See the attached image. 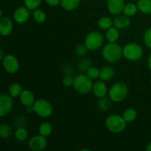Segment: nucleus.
<instances>
[{
	"instance_id": "nucleus-1",
	"label": "nucleus",
	"mask_w": 151,
	"mask_h": 151,
	"mask_svg": "<svg viewBox=\"0 0 151 151\" xmlns=\"http://www.w3.org/2000/svg\"><path fill=\"white\" fill-rule=\"evenodd\" d=\"M102 55L106 61L109 63H116L123 55L122 49L118 44L109 42L104 46L102 50Z\"/></svg>"
},
{
	"instance_id": "nucleus-2",
	"label": "nucleus",
	"mask_w": 151,
	"mask_h": 151,
	"mask_svg": "<svg viewBox=\"0 0 151 151\" xmlns=\"http://www.w3.org/2000/svg\"><path fill=\"white\" fill-rule=\"evenodd\" d=\"M93 83L91 78L87 75L80 74L74 78L72 86L75 91L81 94H86L92 90Z\"/></svg>"
},
{
	"instance_id": "nucleus-3",
	"label": "nucleus",
	"mask_w": 151,
	"mask_h": 151,
	"mask_svg": "<svg viewBox=\"0 0 151 151\" xmlns=\"http://www.w3.org/2000/svg\"><path fill=\"white\" fill-rule=\"evenodd\" d=\"M106 128L111 132L119 134L126 128L127 122L122 116L117 114H112L108 116L106 120Z\"/></svg>"
},
{
	"instance_id": "nucleus-4",
	"label": "nucleus",
	"mask_w": 151,
	"mask_h": 151,
	"mask_svg": "<svg viewBox=\"0 0 151 151\" xmlns=\"http://www.w3.org/2000/svg\"><path fill=\"white\" fill-rule=\"evenodd\" d=\"M128 93V88L126 84L122 82H117L114 84L109 91L111 100L116 103L122 102L126 98Z\"/></svg>"
},
{
	"instance_id": "nucleus-5",
	"label": "nucleus",
	"mask_w": 151,
	"mask_h": 151,
	"mask_svg": "<svg viewBox=\"0 0 151 151\" xmlns=\"http://www.w3.org/2000/svg\"><path fill=\"white\" fill-rule=\"evenodd\" d=\"M124 57L131 61H137L142 58L143 50L139 44L137 43H128L122 49Z\"/></svg>"
},
{
	"instance_id": "nucleus-6",
	"label": "nucleus",
	"mask_w": 151,
	"mask_h": 151,
	"mask_svg": "<svg viewBox=\"0 0 151 151\" xmlns=\"http://www.w3.org/2000/svg\"><path fill=\"white\" fill-rule=\"evenodd\" d=\"M33 110L37 115L43 118L49 117L53 113V107L52 104L44 99L35 100L33 104Z\"/></svg>"
},
{
	"instance_id": "nucleus-7",
	"label": "nucleus",
	"mask_w": 151,
	"mask_h": 151,
	"mask_svg": "<svg viewBox=\"0 0 151 151\" xmlns=\"http://www.w3.org/2000/svg\"><path fill=\"white\" fill-rule=\"evenodd\" d=\"M104 42L103 35L98 31H93L86 37L84 44L88 50H96L100 49Z\"/></svg>"
},
{
	"instance_id": "nucleus-8",
	"label": "nucleus",
	"mask_w": 151,
	"mask_h": 151,
	"mask_svg": "<svg viewBox=\"0 0 151 151\" xmlns=\"http://www.w3.org/2000/svg\"><path fill=\"white\" fill-rule=\"evenodd\" d=\"M4 70L10 74H14L19 69V62L13 55H7L2 60Z\"/></svg>"
},
{
	"instance_id": "nucleus-9",
	"label": "nucleus",
	"mask_w": 151,
	"mask_h": 151,
	"mask_svg": "<svg viewBox=\"0 0 151 151\" xmlns=\"http://www.w3.org/2000/svg\"><path fill=\"white\" fill-rule=\"evenodd\" d=\"M13 97L10 94H1L0 95V116H7L13 109Z\"/></svg>"
},
{
	"instance_id": "nucleus-10",
	"label": "nucleus",
	"mask_w": 151,
	"mask_h": 151,
	"mask_svg": "<svg viewBox=\"0 0 151 151\" xmlns=\"http://www.w3.org/2000/svg\"><path fill=\"white\" fill-rule=\"evenodd\" d=\"M48 142L46 137L41 135H36L32 137L28 142V146L33 151H41L47 147Z\"/></svg>"
},
{
	"instance_id": "nucleus-11",
	"label": "nucleus",
	"mask_w": 151,
	"mask_h": 151,
	"mask_svg": "<svg viewBox=\"0 0 151 151\" xmlns=\"http://www.w3.org/2000/svg\"><path fill=\"white\" fill-rule=\"evenodd\" d=\"M29 9L25 6H21L15 10L13 13V19L18 24L25 23L29 18Z\"/></svg>"
},
{
	"instance_id": "nucleus-12",
	"label": "nucleus",
	"mask_w": 151,
	"mask_h": 151,
	"mask_svg": "<svg viewBox=\"0 0 151 151\" xmlns=\"http://www.w3.org/2000/svg\"><path fill=\"white\" fill-rule=\"evenodd\" d=\"M125 5L124 0H108V10L111 14H120L123 12Z\"/></svg>"
},
{
	"instance_id": "nucleus-13",
	"label": "nucleus",
	"mask_w": 151,
	"mask_h": 151,
	"mask_svg": "<svg viewBox=\"0 0 151 151\" xmlns=\"http://www.w3.org/2000/svg\"><path fill=\"white\" fill-rule=\"evenodd\" d=\"M13 24L9 17H2L0 20V33L2 36H7L12 32Z\"/></svg>"
},
{
	"instance_id": "nucleus-14",
	"label": "nucleus",
	"mask_w": 151,
	"mask_h": 151,
	"mask_svg": "<svg viewBox=\"0 0 151 151\" xmlns=\"http://www.w3.org/2000/svg\"><path fill=\"white\" fill-rule=\"evenodd\" d=\"M19 100L22 104L25 107L32 106L35 102L34 94L32 91L28 89H24L22 91L19 96Z\"/></svg>"
},
{
	"instance_id": "nucleus-15",
	"label": "nucleus",
	"mask_w": 151,
	"mask_h": 151,
	"mask_svg": "<svg viewBox=\"0 0 151 151\" xmlns=\"http://www.w3.org/2000/svg\"><path fill=\"white\" fill-rule=\"evenodd\" d=\"M92 91L94 92V95L98 98L106 97L108 93L107 86L105 84L103 81H97L93 84Z\"/></svg>"
},
{
	"instance_id": "nucleus-16",
	"label": "nucleus",
	"mask_w": 151,
	"mask_h": 151,
	"mask_svg": "<svg viewBox=\"0 0 151 151\" xmlns=\"http://www.w3.org/2000/svg\"><path fill=\"white\" fill-rule=\"evenodd\" d=\"M114 26L119 29H124L128 27L131 24L129 16L126 15H117L113 20Z\"/></svg>"
},
{
	"instance_id": "nucleus-17",
	"label": "nucleus",
	"mask_w": 151,
	"mask_h": 151,
	"mask_svg": "<svg viewBox=\"0 0 151 151\" xmlns=\"http://www.w3.org/2000/svg\"><path fill=\"white\" fill-rule=\"evenodd\" d=\"M114 70L110 66H105L100 69V79L103 81H109L114 76Z\"/></svg>"
},
{
	"instance_id": "nucleus-18",
	"label": "nucleus",
	"mask_w": 151,
	"mask_h": 151,
	"mask_svg": "<svg viewBox=\"0 0 151 151\" xmlns=\"http://www.w3.org/2000/svg\"><path fill=\"white\" fill-rule=\"evenodd\" d=\"M81 0H61L60 5L64 10L72 11L75 10L80 5Z\"/></svg>"
},
{
	"instance_id": "nucleus-19",
	"label": "nucleus",
	"mask_w": 151,
	"mask_h": 151,
	"mask_svg": "<svg viewBox=\"0 0 151 151\" xmlns=\"http://www.w3.org/2000/svg\"><path fill=\"white\" fill-rule=\"evenodd\" d=\"M106 39L109 42L115 43L118 41L119 38V29L116 27H110L107 29L106 33Z\"/></svg>"
},
{
	"instance_id": "nucleus-20",
	"label": "nucleus",
	"mask_w": 151,
	"mask_h": 151,
	"mask_svg": "<svg viewBox=\"0 0 151 151\" xmlns=\"http://www.w3.org/2000/svg\"><path fill=\"white\" fill-rule=\"evenodd\" d=\"M139 10L145 14H151V0H138L137 3Z\"/></svg>"
},
{
	"instance_id": "nucleus-21",
	"label": "nucleus",
	"mask_w": 151,
	"mask_h": 151,
	"mask_svg": "<svg viewBox=\"0 0 151 151\" xmlns=\"http://www.w3.org/2000/svg\"><path fill=\"white\" fill-rule=\"evenodd\" d=\"M22 91L23 90H22V86L18 83H13L9 87V94L13 98L19 97Z\"/></svg>"
},
{
	"instance_id": "nucleus-22",
	"label": "nucleus",
	"mask_w": 151,
	"mask_h": 151,
	"mask_svg": "<svg viewBox=\"0 0 151 151\" xmlns=\"http://www.w3.org/2000/svg\"><path fill=\"white\" fill-rule=\"evenodd\" d=\"M13 134V130L9 125L2 123L0 125V137L2 139H8Z\"/></svg>"
},
{
	"instance_id": "nucleus-23",
	"label": "nucleus",
	"mask_w": 151,
	"mask_h": 151,
	"mask_svg": "<svg viewBox=\"0 0 151 151\" xmlns=\"http://www.w3.org/2000/svg\"><path fill=\"white\" fill-rule=\"evenodd\" d=\"M38 131H39V134L44 136V137H49L51 135L52 132V126L49 122H43L41 124L38 128Z\"/></svg>"
},
{
	"instance_id": "nucleus-24",
	"label": "nucleus",
	"mask_w": 151,
	"mask_h": 151,
	"mask_svg": "<svg viewBox=\"0 0 151 151\" xmlns=\"http://www.w3.org/2000/svg\"><path fill=\"white\" fill-rule=\"evenodd\" d=\"M137 111H136L135 109H132V108L125 109V111L122 114V116H123V118L127 122H131L134 121L137 118Z\"/></svg>"
},
{
	"instance_id": "nucleus-25",
	"label": "nucleus",
	"mask_w": 151,
	"mask_h": 151,
	"mask_svg": "<svg viewBox=\"0 0 151 151\" xmlns=\"http://www.w3.org/2000/svg\"><path fill=\"white\" fill-rule=\"evenodd\" d=\"M139 10L138 7H137V4H134V3H128L125 5L124 7V14H125L128 16H133L137 13V11Z\"/></svg>"
},
{
	"instance_id": "nucleus-26",
	"label": "nucleus",
	"mask_w": 151,
	"mask_h": 151,
	"mask_svg": "<svg viewBox=\"0 0 151 151\" xmlns=\"http://www.w3.org/2000/svg\"><path fill=\"white\" fill-rule=\"evenodd\" d=\"M111 100L110 99V97L108 98V97H104L100 98L98 103H97V107L102 111H106L111 107Z\"/></svg>"
},
{
	"instance_id": "nucleus-27",
	"label": "nucleus",
	"mask_w": 151,
	"mask_h": 151,
	"mask_svg": "<svg viewBox=\"0 0 151 151\" xmlns=\"http://www.w3.org/2000/svg\"><path fill=\"white\" fill-rule=\"evenodd\" d=\"M98 26L100 29H106L107 30L108 29H109L110 27H111L112 25L114 24L113 21L109 17H106V16H104V17L100 18L98 20Z\"/></svg>"
},
{
	"instance_id": "nucleus-28",
	"label": "nucleus",
	"mask_w": 151,
	"mask_h": 151,
	"mask_svg": "<svg viewBox=\"0 0 151 151\" xmlns=\"http://www.w3.org/2000/svg\"><path fill=\"white\" fill-rule=\"evenodd\" d=\"M15 137L18 141H24L28 137V132L27 129L24 127H19L16 130L14 133Z\"/></svg>"
},
{
	"instance_id": "nucleus-29",
	"label": "nucleus",
	"mask_w": 151,
	"mask_h": 151,
	"mask_svg": "<svg viewBox=\"0 0 151 151\" xmlns=\"http://www.w3.org/2000/svg\"><path fill=\"white\" fill-rule=\"evenodd\" d=\"M32 16H33V19L37 23L42 24L44 23L46 21V19H47V16H46L45 13H44L43 10H39V9H35L33 11V14H32Z\"/></svg>"
},
{
	"instance_id": "nucleus-30",
	"label": "nucleus",
	"mask_w": 151,
	"mask_h": 151,
	"mask_svg": "<svg viewBox=\"0 0 151 151\" xmlns=\"http://www.w3.org/2000/svg\"><path fill=\"white\" fill-rule=\"evenodd\" d=\"M91 64H92V63H91V61L89 59L84 58L82 59V60L79 62L78 68H79V69L81 72H86L87 71H88V69L91 67Z\"/></svg>"
},
{
	"instance_id": "nucleus-31",
	"label": "nucleus",
	"mask_w": 151,
	"mask_h": 151,
	"mask_svg": "<svg viewBox=\"0 0 151 151\" xmlns=\"http://www.w3.org/2000/svg\"><path fill=\"white\" fill-rule=\"evenodd\" d=\"M42 0H24L25 6L30 10H35L41 4Z\"/></svg>"
},
{
	"instance_id": "nucleus-32",
	"label": "nucleus",
	"mask_w": 151,
	"mask_h": 151,
	"mask_svg": "<svg viewBox=\"0 0 151 151\" xmlns=\"http://www.w3.org/2000/svg\"><path fill=\"white\" fill-rule=\"evenodd\" d=\"M100 70H99L96 67H92L91 66L90 69H88V71L86 72V75L92 79H97V78H100Z\"/></svg>"
},
{
	"instance_id": "nucleus-33",
	"label": "nucleus",
	"mask_w": 151,
	"mask_h": 151,
	"mask_svg": "<svg viewBox=\"0 0 151 151\" xmlns=\"http://www.w3.org/2000/svg\"><path fill=\"white\" fill-rule=\"evenodd\" d=\"M88 49L87 48L86 46L85 45V44H79V45H78L76 47V48H75V55L78 56H80V57H81V56H84L86 54L87 52V50H88Z\"/></svg>"
},
{
	"instance_id": "nucleus-34",
	"label": "nucleus",
	"mask_w": 151,
	"mask_h": 151,
	"mask_svg": "<svg viewBox=\"0 0 151 151\" xmlns=\"http://www.w3.org/2000/svg\"><path fill=\"white\" fill-rule=\"evenodd\" d=\"M143 40H144V42L145 44V45L151 50V27L148 28L144 32Z\"/></svg>"
},
{
	"instance_id": "nucleus-35",
	"label": "nucleus",
	"mask_w": 151,
	"mask_h": 151,
	"mask_svg": "<svg viewBox=\"0 0 151 151\" xmlns=\"http://www.w3.org/2000/svg\"><path fill=\"white\" fill-rule=\"evenodd\" d=\"M62 83L63 85L66 87H70L73 86L74 83V78H72L70 75H65L62 80Z\"/></svg>"
},
{
	"instance_id": "nucleus-36",
	"label": "nucleus",
	"mask_w": 151,
	"mask_h": 151,
	"mask_svg": "<svg viewBox=\"0 0 151 151\" xmlns=\"http://www.w3.org/2000/svg\"><path fill=\"white\" fill-rule=\"evenodd\" d=\"M63 71H64L65 75H70V76H72V74L74 73V68L73 66H71V65L67 64L65 66Z\"/></svg>"
},
{
	"instance_id": "nucleus-37",
	"label": "nucleus",
	"mask_w": 151,
	"mask_h": 151,
	"mask_svg": "<svg viewBox=\"0 0 151 151\" xmlns=\"http://www.w3.org/2000/svg\"><path fill=\"white\" fill-rule=\"evenodd\" d=\"M60 1L61 0H45L47 4L52 6V7H55V6H58V4H60Z\"/></svg>"
},
{
	"instance_id": "nucleus-38",
	"label": "nucleus",
	"mask_w": 151,
	"mask_h": 151,
	"mask_svg": "<svg viewBox=\"0 0 151 151\" xmlns=\"http://www.w3.org/2000/svg\"><path fill=\"white\" fill-rule=\"evenodd\" d=\"M147 66H148L149 69L151 71V54L150 55L148 58V60H147Z\"/></svg>"
},
{
	"instance_id": "nucleus-39",
	"label": "nucleus",
	"mask_w": 151,
	"mask_h": 151,
	"mask_svg": "<svg viewBox=\"0 0 151 151\" xmlns=\"http://www.w3.org/2000/svg\"><path fill=\"white\" fill-rule=\"evenodd\" d=\"M0 53H1V55H0V58H1V60H2L3 58H4V53H3L2 49H1V50H0Z\"/></svg>"
},
{
	"instance_id": "nucleus-40",
	"label": "nucleus",
	"mask_w": 151,
	"mask_h": 151,
	"mask_svg": "<svg viewBox=\"0 0 151 151\" xmlns=\"http://www.w3.org/2000/svg\"><path fill=\"white\" fill-rule=\"evenodd\" d=\"M145 150L147 151H151V142L149 143V144L146 146Z\"/></svg>"
},
{
	"instance_id": "nucleus-41",
	"label": "nucleus",
	"mask_w": 151,
	"mask_h": 151,
	"mask_svg": "<svg viewBox=\"0 0 151 151\" xmlns=\"http://www.w3.org/2000/svg\"><path fill=\"white\" fill-rule=\"evenodd\" d=\"M107 1H108V0H107Z\"/></svg>"
}]
</instances>
